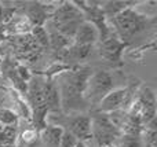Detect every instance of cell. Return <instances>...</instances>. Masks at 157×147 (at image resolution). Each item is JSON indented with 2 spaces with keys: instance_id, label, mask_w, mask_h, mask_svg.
I'll return each mask as SVG.
<instances>
[{
  "instance_id": "cell-1",
  "label": "cell",
  "mask_w": 157,
  "mask_h": 147,
  "mask_svg": "<svg viewBox=\"0 0 157 147\" xmlns=\"http://www.w3.org/2000/svg\"><path fill=\"white\" fill-rule=\"evenodd\" d=\"M92 70L90 66L76 65L57 77L58 90L61 96V110L63 113L80 112L87 106L83 98V91L88 79L91 77Z\"/></svg>"
},
{
  "instance_id": "cell-2",
  "label": "cell",
  "mask_w": 157,
  "mask_h": 147,
  "mask_svg": "<svg viewBox=\"0 0 157 147\" xmlns=\"http://www.w3.org/2000/svg\"><path fill=\"white\" fill-rule=\"evenodd\" d=\"M110 21L114 26L117 37L125 44H130V41L145 32L155 19L138 13L134 7H128L116 17L110 18Z\"/></svg>"
},
{
  "instance_id": "cell-3",
  "label": "cell",
  "mask_w": 157,
  "mask_h": 147,
  "mask_svg": "<svg viewBox=\"0 0 157 147\" xmlns=\"http://www.w3.org/2000/svg\"><path fill=\"white\" fill-rule=\"evenodd\" d=\"M25 96L32 110V123L35 125L33 128L36 131H41L47 125V116H48V110H47L43 95V80L32 77L30 81L28 83V91Z\"/></svg>"
},
{
  "instance_id": "cell-4",
  "label": "cell",
  "mask_w": 157,
  "mask_h": 147,
  "mask_svg": "<svg viewBox=\"0 0 157 147\" xmlns=\"http://www.w3.org/2000/svg\"><path fill=\"white\" fill-rule=\"evenodd\" d=\"M114 90L113 77L109 72L99 70L91 74L83 91V98L87 105L98 106L99 102Z\"/></svg>"
},
{
  "instance_id": "cell-5",
  "label": "cell",
  "mask_w": 157,
  "mask_h": 147,
  "mask_svg": "<svg viewBox=\"0 0 157 147\" xmlns=\"http://www.w3.org/2000/svg\"><path fill=\"white\" fill-rule=\"evenodd\" d=\"M75 4L77 6V8L81 11L83 19L87 22H90L91 25H94L95 29L98 30L99 35V41H103L112 35V30L108 25V18L105 17L102 11V7L99 6V3L95 2H75Z\"/></svg>"
},
{
  "instance_id": "cell-6",
  "label": "cell",
  "mask_w": 157,
  "mask_h": 147,
  "mask_svg": "<svg viewBox=\"0 0 157 147\" xmlns=\"http://www.w3.org/2000/svg\"><path fill=\"white\" fill-rule=\"evenodd\" d=\"M91 135L99 146L114 143V140L121 136L120 131L110 123L108 114L99 112L91 116Z\"/></svg>"
},
{
  "instance_id": "cell-7",
  "label": "cell",
  "mask_w": 157,
  "mask_h": 147,
  "mask_svg": "<svg viewBox=\"0 0 157 147\" xmlns=\"http://www.w3.org/2000/svg\"><path fill=\"white\" fill-rule=\"evenodd\" d=\"M135 92L138 91H135L132 87L114 88L99 102V105L97 106V112L109 114V113L120 109L125 110L131 105V102L135 99Z\"/></svg>"
},
{
  "instance_id": "cell-8",
  "label": "cell",
  "mask_w": 157,
  "mask_h": 147,
  "mask_svg": "<svg viewBox=\"0 0 157 147\" xmlns=\"http://www.w3.org/2000/svg\"><path fill=\"white\" fill-rule=\"evenodd\" d=\"M66 129L71 132L78 142H87L92 139L91 135V117L87 114H77L66 118Z\"/></svg>"
},
{
  "instance_id": "cell-9",
  "label": "cell",
  "mask_w": 157,
  "mask_h": 147,
  "mask_svg": "<svg viewBox=\"0 0 157 147\" xmlns=\"http://www.w3.org/2000/svg\"><path fill=\"white\" fill-rule=\"evenodd\" d=\"M59 3H41V2H32L26 7V17L32 26H43L44 22L54 14L55 8Z\"/></svg>"
},
{
  "instance_id": "cell-10",
  "label": "cell",
  "mask_w": 157,
  "mask_h": 147,
  "mask_svg": "<svg viewBox=\"0 0 157 147\" xmlns=\"http://www.w3.org/2000/svg\"><path fill=\"white\" fill-rule=\"evenodd\" d=\"M127 47H128V44H125L124 41L120 40L116 35L112 33L106 40L101 41L99 55L103 58V59L108 61V62L120 63L121 62V55Z\"/></svg>"
},
{
  "instance_id": "cell-11",
  "label": "cell",
  "mask_w": 157,
  "mask_h": 147,
  "mask_svg": "<svg viewBox=\"0 0 157 147\" xmlns=\"http://www.w3.org/2000/svg\"><path fill=\"white\" fill-rule=\"evenodd\" d=\"M76 19H83V15H81V11L77 8V6L75 4V2L59 3L58 7L55 8L54 14L51 15V21L55 26L71 21H76Z\"/></svg>"
},
{
  "instance_id": "cell-12",
  "label": "cell",
  "mask_w": 157,
  "mask_h": 147,
  "mask_svg": "<svg viewBox=\"0 0 157 147\" xmlns=\"http://www.w3.org/2000/svg\"><path fill=\"white\" fill-rule=\"evenodd\" d=\"M43 95L48 113L61 112V96L55 80H50V79L43 80Z\"/></svg>"
},
{
  "instance_id": "cell-13",
  "label": "cell",
  "mask_w": 157,
  "mask_h": 147,
  "mask_svg": "<svg viewBox=\"0 0 157 147\" xmlns=\"http://www.w3.org/2000/svg\"><path fill=\"white\" fill-rule=\"evenodd\" d=\"M99 40V35L98 30L95 29L94 25H91L90 22L83 21L78 25L76 35L73 37V43L75 44H81V46H92Z\"/></svg>"
},
{
  "instance_id": "cell-14",
  "label": "cell",
  "mask_w": 157,
  "mask_h": 147,
  "mask_svg": "<svg viewBox=\"0 0 157 147\" xmlns=\"http://www.w3.org/2000/svg\"><path fill=\"white\" fill-rule=\"evenodd\" d=\"M62 135L63 127L58 124H47L41 131H39V138L47 147H59Z\"/></svg>"
},
{
  "instance_id": "cell-15",
  "label": "cell",
  "mask_w": 157,
  "mask_h": 147,
  "mask_svg": "<svg viewBox=\"0 0 157 147\" xmlns=\"http://www.w3.org/2000/svg\"><path fill=\"white\" fill-rule=\"evenodd\" d=\"M32 24L29 22V19L25 15H15L7 25H6V29H7L8 35H15V36H21V35H28L32 30Z\"/></svg>"
},
{
  "instance_id": "cell-16",
  "label": "cell",
  "mask_w": 157,
  "mask_h": 147,
  "mask_svg": "<svg viewBox=\"0 0 157 147\" xmlns=\"http://www.w3.org/2000/svg\"><path fill=\"white\" fill-rule=\"evenodd\" d=\"M132 4H135L134 2H121V0H114V2H105L102 7V11L105 14L106 18H113L117 14H120L123 10L128 7H132Z\"/></svg>"
},
{
  "instance_id": "cell-17",
  "label": "cell",
  "mask_w": 157,
  "mask_h": 147,
  "mask_svg": "<svg viewBox=\"0 0 157 147\" xmlns=\"http://www.w3.org/2000/svg\"><path fill=\"white\" fill-rule=\"evenodd\" d=\"M73 44V40L72 39H68L65 36L59 35L58 32L52 33V35H48V47L55 52L63 51V50H68L69 47Z\"/></svg>"
},
{
  "instance_id": "cell-18",
  "label": "cell",
  "mask_w": 157,
  "mask_h": 147,
  "mask_svg": "<svg viewBox=\"0 0 157 147\" xmlns=\"http://www.w3.org/2000/svg\"><path fill=\"white\" fill-rule=\"evenodd\" d=\"M10 92H11V96H13V99L15 101V103H17L18 113L26 121L32 123V110H30V106H29V103H28V101H26V96L21 95L19 92H17V91H14V90H11Z\"/></svg>"
},
{
  "instance_id": "cell-19",
  "label": "cell",
  "mask_w": 157,
  "mask_h": 147,
  "mask_svg": "<svg viewBox=\"0 0 157 147\" xmlns=\"http://www.w3.org/2000/svg\"><path fill=\"white\" fill-rule=\"evenodd\" d=\"M92 51V46H81V44H72L68 50V58L75 61H84L90 57Z\"/></svg>"
},
{
  "instance_id": "cell-20",
  "label": "cell",
  "mask_w": 157,
  "mask_h": 147,
  "mask_svg": "<svg viewBox=\"0 0 157 147\" xmlns=\"http://www.w3.org/2000/svg\"><path fill=\"white\" fill-rule=\"evenodd\" d=\"M0 124L4 127H18L19 124V116L17 112L7 107L0 109Z\"/></svg>"
},
{
  "instance_id": "cell-21",
  "label": "cell",
  "mask_w": 157,
  "mask_h": 147,
  "mask_svg": "<svg viewBox=\"0 0 157 147\" xmlns=\"http://www.w3.org/2000/svg\"><path fill=\"white\" fill-rule=\"evenodd\" d=\"M30 35L40 48H48V32L44 26H33Z\"/></svg>"
},
{
  "instance_id": "cell-22",
  "label": "cell",
  "mask_w": 157,
  "mask_h": 147,
  "mask_svg": "<svg viewBox=\"0 0 157 147\" xmlns=\"http://www.w3.org/2000/svg\"><path fill=\"white\" fill-rule=\"evenodd\" d=\"M119 147H142L141 136H130V135H121L119 138Z\"/></svg>"
},
{
  "instance_id": "cell-23",
  "label": "cell",
  "mask_w": 157,
  "mask_h": 147,
  "mask_svg": "<svg viewBox=\"0 0 157 147\" xmlns=\"http://www.w3.org/2000/svg\"><path fill=\"white\" fill-rule=\"evenodd\" d=\"M37 138H39V131H36L35 128H26L21 134V140L26 146L35 145L36 140H37Z\"/></svg>"
},
{
  "instance_id": "cell-24",
  "label": "cell",
  "mask_w": 157,
  "mask_h": 147,
  "mask_svg": "<svg viewBox=\"0 0 157 147\" xmlns=\"http://www.w3.org/2000/svg\"><path fill=\"white\" fill-rule=\"evenodd\" d=\"M15 72H17V74L19 76V79L24 80L25 83H29L30 79H32V74H30L29 69H28L25 65L19 63V62H15Z\"/></svg>"
},
{
  "instance_id": "cell-25",
  "label": "cell",
  "mask_w": 157,
  "mask_h": 147,
  "mask_svg": "<svg viewBox=\"0 0 157 147\" xmlns=\"http://www.w3.org/2000/svg\"><path fill=\"white\" fill-rule=\"evenodd\" d=\"M77 142H78V140L76 139V138H75L71 132L65 131V128H63V135H62V138H61L59 147H75Z\"/></svg>"
},
{
  "instance_id": "cell-26",
  "label": "cell",
  "mask_w": 157,
  "mask_h": 147,
  "mask_svg": "<svg viewBox=\"0 0 157 147\" xmlns=\"http://www.w3.org/2000/svg\"><path fill=\"white\" fill-rule=\"evenodd\" d=\"M146 138H145V143L147 147H156V136H157V131L155 129H146Z\"/></svg>"
},
{
  "instance_id": "cell-27",
  "label": "cell",
  "mask_w": 157,
  "mask_h": 147,
  "mask_svg": "<svg viewBox=\"0 0 157 147\" xmlns=\"http://www.w3.org/2000/svg\"><path fill=\"white\" fill-rule=\"evenodd\" d=\"M7 36H8V33H7V29H6V25H3L0 22V43L4 41L7 39Z\"/></svg>"
},
{
  "instance_id": "cell-28",
  "label": "cell",
  "mask_w": 157,
  "mask_h": 147,
  "mask_svg": "<svg viewBox=\"0 0 157 147\" xmlns=\"http://www.w3.org/2000/svg\"><path fill=\"white\" fill-rule=\"evenodd\" d=\"M7 92H8V91L6 90L4 87H3V85H0V102H2L3 99L6 98V95H7Z\"/></svg>"
},
{
  "instance_id": "cell-29",
  "label": "cell",
  "mask_w": 157,
  "mask_h": 147,
  "mask_svg": "<svg viewBox=\"0 0 157 147\" xmlns=\"http://www.w3.org/2000/svg\"><path fill=\"white\" fill-rule=\"evenodd\" d=\"M75 147H87V146H86V143H84V142H77Z\"/></svg>"
},
{
  "instance_id": "cell-30",
  "label": "cell",
  "mask_w": 157,
  "mask_h": 147,
  "mask_svg": "<svg viewBox=\"0 0 157 147\" xmlns=\"http://www.w3.org/2000/svg\"><path fill=\"white\" fill-rule=\"evenodd\" d=\"M99 147H117L114 143H109V145H102V146H99Z\"/></svg>"
},
{
  "instance_id": "cell-31",
  "label": "cell",
  "mask_w": 157,
  "mask_h": 147,
  "mask_svg": "<svg viewBox=\"0 0 157 147\" xmlns=\"http://www.w3.org/2000/svg\"><path fill=\"white\" fill-rule=\"evenodd\" d=\"M2 62H3V55H0V70H2Z\"/></svg>"
},
{
  "instance_id": "cell-32",
  "label": "cell",
  "mask_w": 157,
  "mask_h": 147,
  "mask_svg": "<svg viewBox=\"0 0 157 147\" xmlns=\"http://www.w3.org/2000/svg\"><path fill=\"white\" fill-rule=\"evenodd\" d=\"M2 11H3V6L0 4V17H2Z\"/></svg>"
},
{
  "instance_id": "cell-33",
  "label": "cell",
  "mask_w": 157,
  "mask_h": 147,
  "mask_svg": "<svg viewBox=\"0 0 157 147\" xmlns=\"http://www.w3.org/2000/svg\"><path fill=\"white\" fill-rule=\"evenodd\" d=\"M0 55H3V48L0 47Z\"/></svg>"
}]
</instances>
